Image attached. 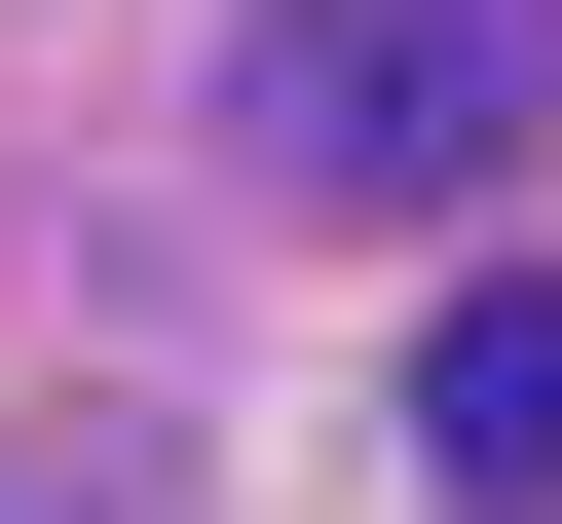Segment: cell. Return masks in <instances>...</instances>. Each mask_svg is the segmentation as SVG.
Wrapping results in <instances>:
<instances>
[{"mask_svg":"<svg viewBox=\"0 0 562 524\" xmlns=\"http://www.w3.org/2000/svg\"><path fill=\"white\" fill-rule=\"evenodd\" d=\"M525 113H562V0H301V113H262V150H301V187H525Z\"/></svg>","mask_w":562,"mask_h":524,"instance_id":"obj_1","label":"cell"},{"mask_svg":"<svg viewBox=\"0 0 562 524\" xmlns=\"http://www.w3.org/2000/svg\"><path fill=\"white\" fill-rule=\"evenodd\" d=\"M413 449H450L487 524H562V300H525V262H487L450 338H413Z\"/></svg>","mask_w":562,"mask_h":524,"instance_id":"obj_2","label":"cell"}]
</instances>
